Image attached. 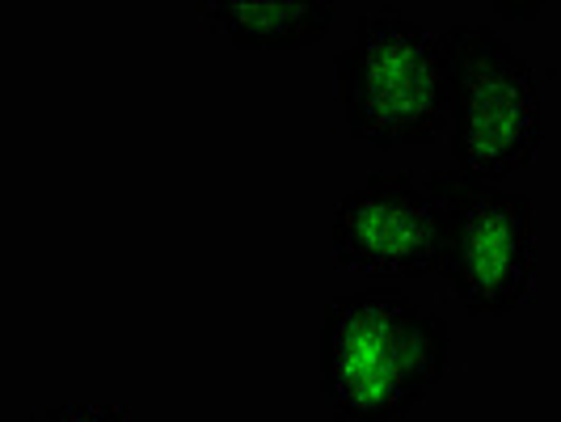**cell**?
<instances>
[{
	"instance_id": "cell-5",
	"label": "cell",
	"mask_w": 561,
	"mask_h": 422,
	"mask_svg": "<svg viewBox=\"0 0 561 422\" xmlns=\"http://www.w3.org/2000/svg\"><path fill=\"white\" fill-rule=\"evenodd\" d=\"M337 266L376 280H426L439 266V212L414 173H367L330 225Z\"/></svg>"
},
{
	"instance_id": "cell-4",
	"label": "cell",
	"mask_w": 561,
	"mask_h": 422,
	"mask_svg": "<svg viewBox=\"0 0 561 422\" xmlns=\"http://www.w3.org/2000/svg\"><path fill=\"white\" fill-rule=\"evenodd\" d=\"M439 212V275L473 317H506L533 296L536 212L533 198L478 182L460 169L422 178Z\"/></svg>"
},
{
	"instance_id": "cell-3",
	"label": "cell",
	"mask_w": 561,
	"mask_h": 422,
	"mask_svg": "<svg viewBox=\"0 0 561 422\" xmlns=\"http://www.w3.org/2000/svg\"><path fill=\"white\" fill-rule=\"evenodd\" d=\"M439 43L448 64L451 169L499 186L540 152V81L499 30L451 26Z\"/></svg>"
},
{
	"instance_id": "cell-8",
	"label": "cell",
	"mask_w": 561,
	"mask_h": 422,
	"mask_svg": "<svg viewBox=\"0 0 561 422\" xmlns=\"http://www.w3.org/2000/svg\"><path fill=\"white\" fill-rule=\"evenodd\" d=\"M494 13L499 18H536L540 4H506V0H494Z\"/></svg>"
},
{
	"instance_id": "cell-2",
	"label": "cell",
	"mask_w": 561,
	"mask_h": 422,
	"mask_svg": "<svg viewBox=\"0 0 561 422\" xmlns=\"http://www.w3.org/2000/svg\"><path fill=\"white\" fill-rule=\"evenodd\" d=\"M337 102L346 132L376 148L431 144L448 127V64L439 34L380 9L355 26L337 56Z\"/></svg>"
},
{
	"instance_id": "cell-6",
	"label": "cell",
	"mask_w": 561,
	"mask_h": 422,
	"mask_svg": "<svg viewBox=\"0 0 561 422\" xmlns=\"http://www.w3.org/2000/svg\"><path fill=\"white\" fill-rule=\"evenodd\" d=\"M198 13L241 52H305L330 34L337 9L330 0H216Z\"/></svg>"
},
{
	"instance_id": "cell-7",
	"label": "cell",
	"mask_w": 561,
	"mask_h": 422,
	"mask_svg": "<svg viewBox=\"0 0 561 422\" xmlns=\"http://www.w3.org/2000/svg\"><path fill=\"white\" fill-rule=\"evenodd\" d=\"M30 422H131V414L111 401H56L43 406Z\"/></svg>"
},
{
	"instance_id": "cell-1",
	"label": "cell",
	"mask_w": 561,
	"mask_h": 422,
	"mask_svg": "<svg viewBox=\"0 0 561 422\" xmlns=\"http://www.w3.org/2000/svg\"><path fill=\"white\" fill-rule=\"evenodd\" d=\"M444 312L393 283H371L325 305L321 397L330 422H405L448 376Z\"/></svg>"
}]
</instances>
